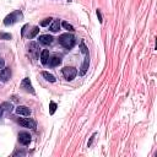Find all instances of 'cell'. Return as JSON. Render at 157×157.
<instances>
[{"label": "cell", "instance_id": "cell-12", "mask_svg": "<svg viewBox=\"0 0 157 157\" xmlns=\"http://www.w3.org/2000/svg\"><path fill=\"white\" fill-rule=\"evenodd\" d=\"M28 49H30V52L33 54L35 58L38 57V50H39V48H38V44H37L36 42H31L30 45H28Z\"/></svg>", "mask_w": 157, "mask_h": 157}, {"label": "cell", "instance_id": "cell-23", "mask_svg": "<svg viewBox=\"0 0 157 157\" xmlns=\"http://www.w3.org/2000/svg\"><path fill=\"white\" fill-rule=\"evenodd\" d=\"M96 14H97V17H98V21L102 24V15H101V11H99V9H97V11H96Z\"/></svg>", "mask_w": 157, "mask_h": 157}, {"label": "cell", "instance_id": "cell-20", "mask_svg": "<svg viewBox=\"0 0 157 157\" xmlns=\"http://www.w3.org/2000/svg\"><path fill=\"white\" fill-rule=\"evenodd\" d=\"M55 110H57V103H55V102H50L49 103V113L50 114H54Z\"/></svg>", "mask_w": 157, "mask_h": 157}, {"label": "cell", "instance_id": "cell-26", "mask_svg": "<svg viewBox=\"0 0 157 157\" xmlns=\"http://www.w3.org/2000/svg\"><path fill=\"white\" fill-rule=\"evenodd\" d=\"M25 154H26L25 151H21V152L18 151V152H15V156H17V155H25Z\"/></svg>", "mask_w": 157, "mask_h": 157}, {"label": "cell", "instance_id": "cell-28", "mask_svg": "<svg viewBox=\"0 0 157 157\" xmlns=\"http://www.w3.org/2000/svg\"><path fill=\"white\" fill-rule=\"evenodd\" d=\"M68 1H72V0H68Z\"/></svg>", "mask_w": 157, "mask_h": 157}, {"label": "cell", "instance_id": "cell-9", "mask_svg": "<svg viewBox=\"0 0 157 157\" xmlns=\"http://www.w3.org/2000/svg\"><path fill=\"white\" fill-rule=\"evenodd\" d=\"M38 42L42 45H49V44H52V42H53V37L49 36V35H42V36H39Z\"/></svg>", "mask_w": 157, "mask_h": 157}, {"label": "cell", "instance_id": "cell-5", "mask_svg": "<svg viewBox=\"0 0 157 157\" xmlns=\"http://www.w3.org/2000/svg\"><path fill=\"white\" fill-rule=\"evenodd\" d=\"M18 142L22 145L27 146L31 142V135L27 131H21L18 133Z\"/></svg>", "mask_w": 157, "mask_h": 157}, {"label": "cell", "instance_id": "cell-21", "mask_svg": "<svg viewBox=\"0 0 157 157\" xmlns=\"http://www.w3.org/2000/svg\"><path fill=\"white\" fill-rule=\"evenodd\" d=\"M52 20L53 18L52 17H48V18H44V20L41 22V26H43V27H45V26H48V25H50V22H52Z\"/></svg>", "mask_w": 157, "mask_h": 157}, {"label": "cell", "instance_id": "cell-19", "mask_svg": "<svg viewBox=\"0 0 157 157\" xmlns=\"http://www.w3.org/2000/svg\"><path fill=\"white\" fill-rule=\"evenodd\" d=\"M12 36L10 33H5V32H0V39H5V41H9L11 39Z\"/></svg>", "mask_w": 157, "mask_h": 157}, {"label": "cell", "instance_id": "cell-15", "mask_svg": "<svg viewBox=\"0 0 157 157\" xmlns=\"http://www.w3.org/2000/svg\"><path fill=\"white\" fill-rule=\"evenodd\" d=\"M42 76H43L47 81H49V82H55V80H57L54 75H52V74H49V72H47V71H43V72H42Z\"/></svg>", "mask_w": 157, "mask_h": 157}, {"label": "cell", "instance_id": "cell-24", "mask_svg": "<svg viewBox=\"0 0 157 157\" xmlns=\"http://www.w3.org/2000/svg\"><path fill=\"white\" fill-rule=\"evenodd\" d=\"M95 137H96V133L93 134V135H92L91 136V139H90V141L89 142H87V146H91L92 145V142H93V140H95Z\"/></svg>", "mask_w": 157, "mask_h": 157}, {"label": "cell", "instance_id": "cell-7", "mask_svg": "<svg viewBox=\"0 0 157 157\" xmlns=\"http://www.w3.org/2000/svg\"><path fill=\"white\" fill-rule=\"evenodd\" d=\"M21 87L24 89L26 92H28V93H32V95H35V90H33V87H32V84H31V81H30V78H24L21 82Z\"/></svg>", "mask_w": 157, "mask_h": 157}, {"label": "cell", "instance_id": "cell-8", "mask_svg": "<svg viewBox=\"0 0 157 157\" xmlns=\"http://www.w3.org/2000/svg\"><path fill=\"white\" fill-rule=\"evenodd\" d=\"M15 112H16L18 115H24V117H28V115L31 114L30 108L26 107V106H18V107H16Z\"/></svg>", "mask_w": 157, "mask_h": 157}, {"label": "cell", "instance_id": "cell-16", "mask_svg": "<svg viewBox=\"0 0 157 157\" xmlns=\"http://www.w3.org/2000/svg\"><path fill=\"white\" fill-rule=\"evenodd\" d=\"M1 107H3V110H6V112H12V104L11 103H7V102H4L1 104Z\"/></svg>", "mask_w": 157, "mask_h": 157}, {"label": "cell", "instance_id": "cell-6", "mask_svg": "<svg viewBox=\"0 0 157 157\" xmlns=\"http://www.w3.org/2000/svg\"><path fill=\"white\" fill-rule=\"evenodd\" d=\"M11 77V69L10 68H3L0 70V80L3 82H6Z\"/></svg>", "mask_w": 157, "mask_h": 157}, {"label": "cell", "instance_id": "cell-13", "mask_svg": "<svg viewBox=\"0 0 157 157\" xmlns=\"http://www.w3.org/2000/svg\"><path fill=\"white\" fill-rule=\"evenodd\" d=\"M89 64H90V57H89V54H86L85 55V60H84V64H82V68H81V75H85L86 71H87V69H89Z\"/></svg>", "mask_w": 157, "mask_h": 157}, {"label": "cell", "instance_id": "cell-22", "mask_svg": "<svg viewBox=\"0 0 157 157\" xmlns=\"http://www.w3.org/2000/svg\"><path fill=\"white\" fill-rule=\"evenodd\" d=\"M80 48H81V53L82 54H89V49H87V47H86V45H85V43H81L80 44Z\"/></svg>", "mask_w": 157, "mask_h": 157}, {"label": "cell", "instance_id": "cell-4", "mask_svg": "<svg viewBox=\"0 0 157 157\" xmlns=\"http://www.w3.org/2000/svg\"><path fill=\"white\" fill-rule=\"evenodd\" d=\"M17 123L20 124V125H22L24 128H32V129L36 128V122L31 118H18Z\"/></svg>", "mask_w": 157, "mask_h": 157}, {"label": "cell", "instance_id": "cell-18", "mask_svg": "<svg viewBox=\"0 0 157 157\" xmlns=\"http://www.w3.org/2000/svg\"><path fill=\"white\" fill-rule=\"evenodd\" d=\"M38 32H39V27H33V28H32V31H31V33L28 35V38H35Z\"/></svg>", "mask_w": 157, "mask_h": 157}, {"label": "cell", "instance_id": "cell-11", "mask_svg": "<svg viewBox=\"0 0 157 157\" xmlns=\"http://www.w3.org/2000/svg\"><path fill=\"white\" fill-rule=\"evenodd\" d=\"M49 57H50V54H49V50L48 49L42 50V53H41V62H42L43 65H47V64H48Z\"/></svg>", "mask_w": 157, "mask_h": 157}, {"label": "cell", "instance_id": "cell-3", "mask_svg": "<svg viewBox=\"0 0 157 157\" xmlns=\"http://www.w3.org/2000/svg\"><path fill=\"white\" fill-rule=\"evenodd\" d=\"M62 72H63V76L65 77L68 81L74 80V78L76 77V75H77V70L75 68H72V66H65L62 70Z\"/></svg>", "mask_w": 157, "mask_h": 157}, {"label": "cell", "instance_id": "cell-2", "mask_svg": "<svg viewBox=\"0 0 157 157\" xmlns=\"http://www.w3.org/2000/svg\"><path fill=\"white\" fill-rule=\"evenodd\" d=\"M22 17H24L22 12H21L20 10H16V11L11 12L10 15H7L5 18H4V25H5V26L14 25V24H16L17 21H20Z\"/></svg>", "mask_w": 157, "mask_h": 157}, {"label": "cell", "instance_id": "cell-25", "mask_svg": "<svg viewBox=\"0 0 157 157\" xmlns=\"http://www.w3.org/2000/svg\"><path fill=\"white\" fill-rule=\"evenodd\" d=\"M4 66H5V60H4V59L0 57V69H3Z\"/></svg>", "mask_w": 157, "mask_h": 157}, {"label": "cell", "instance_id": "cell-1", "mask_svg": "<svg viewBox=\"0 0 157 157\" xmlns=\"http://www.w3.org/2000/svg\"><path fill=\"white\" fill-rule=\"evenodd\" d=\"M59 43L66 49H71L75 45V37L69 33H63L59 36Z\"/></svg>", "mask_w": 157, "mask_h": 157}, {"label": "cell", "instance_id": "cell-27", "mask_svg": "<svg viewBox=\"0 0 157 157\" xmlns=\"http://www.w3.org/2000/svg\"><path fill=\"white\" fill-rule=\"evenodd\" d=\"M3 112H4V110H3V107H1V104H0V118H1V115H3Z\"/></svg>", "mask_w": 157, "mask_h": 157}, {"label": "cell", "instance_id": "cell-17", "mask_svg": "<svg viewBox=\"0 0 157 157\" xmlns=\"http://www.w3.org/2000/svg\"><path fill=\"white\" fill-rule=\"evenodd\" d=\"M63 27H64V28H65V30H68V31H70V32H72V31H75V30H74V27L70 25V24H69V22H66V21H63L62 22V24H60Z\"/></svg>", "mask_w": 157, "mask_h": 157}, {"label": "cell", "instance_id": "cell-14", "mask_svg": "<svg viewBox=\"0 0 157 157\" xmlns=\"http://www.w3.org/2000/svg\"><path fill=\"white\" fill-rule=\"evenodd\" d=\"M59 28H60V21H59V20H54L53 24L50 25V28L49 30L52 31V32H58Z\"/></svg>", "mask_w": 157, "mask_h": 157}, {"label": "cell", "instance_id": "cell-10", "mask_svg": "<svg viewBox=\"0 0 157 157\" xmlns=\"http://www.w3.org/2000/svg\"><path fill=\"white\" fill-rule=\"evenodd\" d=\"M62 63V58L59 57V55H53V57H49V60H48V64H49V66L50 68H55V66H58L59 64Z\"/></svg>", "mask_w": 157, "mask_h": 157}]
</instances>
